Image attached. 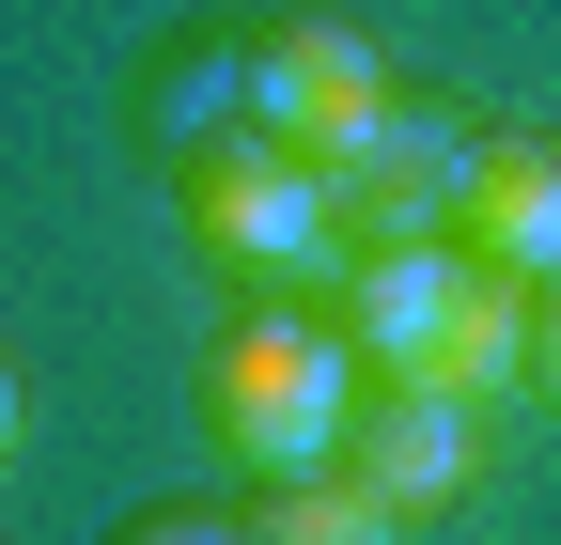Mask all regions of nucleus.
I'll return each mask as SVG.
<instances>
[{
  "mask_svg": "<svg viewBox=\"0 0 561 545\" xmlns=\"http://www.w3.org/2000/svg\"><path fill=\"white\" fill-rule=\"evenodd\" d=\"M343 405H359V344H343V312H297V297L234 312L219 359H203V437H219L234 484L328 467L343 452Z\"/></svg>",
  "mask_w": 561,
  "mask_h": 545,
  "instance_id": "obj_1",
  "label": "nucleus"
},
{
  "mask_svg": "<svg viewBox=\"0 0 561 545\" xmlns=\"http://www.w3.org/2000/svg\"><path fill=\"white\" fill-rule=\"evenodd\" d=\"M172 187H187V234L219 250L234 281H265V297H297V281H343V250H359V234H343V202H328V172H312V156H280L265 125L203 141Z\"/></svg>",
  "mask_w": 561,
  "mask_h": 545,
  "instance_id": "obj_2",
  "label": "nucleus"
},
{
  "mask_svg": "<svg viewBox=\"0 0 561 545\" xmlns=\"http://www.w3.org/2000/svg\"><path fill=\"white\" fill-rule=\"evenodd\" d=\"M468 156H483V109L468 94H390L359 141L328 156V202H343V234H453V202H468Z\"/></svg>",
  "mask_w": 561,
  "mask_h": 545,
  "instance_id": "obj_3",
  "label": "nucleus"
},
{
  "mask_svg": "<svg viewBox=\"0 0 561 545\" xmlns=\"http://www.w3.org/2000/svg\"><path fill=\"white\" fill-rule=\"evenodd\" d=\"M375 109H390L375 32H343V16H265V32H250V125H265L280 156H312V172H328Z\"/></svg>",
  "mask_w": 561,
  "mask_h": 545,
  "instance_id": "obj_4",
  "label": "nucleus"
},
{
  "mask_svg": "<svg viewBox=\"0 0 561 545\" xmlns=\"http://www.w3.org/2000/svg\"><path fill=\"white\" fill-rule=\"evenodd\" d=\"M343 467H359L405 530H437V514L483 484V405L421 390V374H359V405H343Z\"/></svg>",
  "mask_w": 561,
  "mask_h": 545,
  "instance_id": "obj_5",
  "label": "nucleus"
},
{
  "mask_svg": "<svg viewBox=\"0 0 561 545\" xmlns=\"http://www.w3.org/2000/svg\"><path fill=\"white\" fill-rule=\"evenodd\" d=\"M468 297V234H375L343 250V344H359V374H421L437 359V327Z\"/></svg>",
  "mask_w": 561,
  "mask_h": 545,
  "instance_id": "obj_6",
  "label": "nucleus"
},
{
  "mask_svg": "<svg viewBox=\"0 0 561 545\" xmlns=\"http://www.w3.org/2000/svg\"><path fill=\"white\" fill-rule=\"evenodd\" d=\"M453 234L483 265H515V281H561V141H546V125H483Z\"/></svg>",
  "mask_w": 561,
  "mask_h": 545,
  "instance_id": "obj_7",
  "label": "nucleus"
},
{
  "mask_svg": "<svg viewBox=\"0 0 561 545\" xmlns=\"http://www.w3.org/2000/svg\"><path fill=\"white\" fill-rule=\"evenodd\" d=\"M234 125H250V32H172L157 62H140V141H157L172 172L203 141H234Z\"/></svg>",
  "mask_w": 561,
  "mask_h": 545,
  "instance_id": "obj_8",
  "label": "nucleus"
},
{
  "mask_svg": "<svg viewBox=\"0 0 561 545\" xmlns=\"http://www.w3.org/2000/svg\"><path fill=\"white\" fill-rule=\"evenodd\" d=\"M421 390H453V405H515L530 390V281H515V265L468 250V297L437 327V359H421Z\"/></svg>",
  "mask_w": 561,
  "mask_h": 545,
  "instance_id": "obj_9",
  "label": "nucleus"
},
{
  "mask_svg": "<svg viewBox=\"0 0 561 545\" xmlns=\"http://www.w3.org/2000/svg\"><path fill=\"white\" fill-rule=\"evenodd\" d=\"M250 545H405V514L328 452V467H280V484H250Z\"/></svg>",
  "mask_w": 561,
  "mask_h": 545,
  "instance_id": "obj_10",
  "label": "nucleus"
},
{
  "mask_svg": "<svg viewBox=\"0 0 561 545\" xmlns=\"http://www.w3.org/2000/svg\"><path fill=\"white\" fill-rule=\"evenodd\" d=\"M110 545H250V514H125Z\"/></svg>",
  "mask_w": 561,
  "mask_h": 545,
  "instance_id": "obj_11",
  "label": "nucleus"
},
{
  "mask_svg": "<svg viewBox=\"0 0 561 545\" xmlns=\"http://www.w3.org/2000/svg\"><path fill=\"white\" fill-rule=\"evenodd\" d=\"M530 405L561 421V281H530Z\"/></svg>",
  "mask_w": 561,
  "mask_h": 545,
  "instance_id": "obj_12",
  "label": "nucleus"
},
{
  "mask_svg": "<svg viewBox=\"0 0 561 545\" xmlns=\"http://www.w3.org/2000/svg\"><path fill=\"white\" fill-rule=\"evenodd\" d=\"M0 452H16V374H0Z\"/></svg>",
  "mask_w": 561,
  "mask_h": 545,
  "instance_id": "obj_13",
  "label": "nucleus"
}]
</instances>
